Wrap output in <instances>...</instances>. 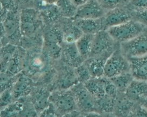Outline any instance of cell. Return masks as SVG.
Here are the masks:
<instances>
[{"instance_id": "cell-1", "label": "cell", "mask_w": 147, "mask_h": 117, "mask_svg": "<svg viewBox=\"0 0 147 117\" xmlns=\"http://www.w3.org/2000/svg\"><path fill=\"white\" fill-rule=\"evenodd\" d=\"M22 37L21 32L20 13L16 10H9L5 20L1 22V42L17 45Z\"/></svg>"}, {"instance_id": "cell-2", "label": "cell", "mask_w": 147, "mask_h": 117, "mask_svg": "<svg viewBox=\"0 0 147 117\" xmlns=\"http://www.w3.org/2000/svg\"><path fill=\"white\" fill-rule=\"evenodd\" d=\"M70 89L76 99L78 110L81 116H101L97 109L96 100L87 89L84 84L79 83Z\"/></svg>"}, {"instance_id": "cell-3", "label": "cell", "mask_w": 147, "mask_h": 117, "mask_svg": "<svg viewBox=\"0 0 147 117\" xmlns=\"http://www.w3.org/2000/svg\"><path fill=\"white\" fill-rule=\"evenodd\" d=\"M49 102L60 116H67L69 113L78 110L76 99L70 89L51 91Z\"/></svg>"}, {"instance_id": "cell-4", "label": "cell", "mask_w": 147, "mask_h": 117, "mask_svg": "<svg viewBox=\"0 0 147 117\" xmlns=\"http://www.w3.org/2000/svg\"><path fill=\"white\" fill-rule=\"evenodd\" d=\"M147 28L137 21L131 20L118 26L109 28L107 30L114 41L122 43L132 40Z\"/></svg>"}, {"instance_id": "cell-5", "label": "cell", "mask_w": 147, "mask_h": 117, "mask_svg": "<svg viewBox=\"0 0 147 117\" xmlns=\"http://www.w3.org/2000/svg\"><path fill=\"white\" fill-rule=\"evenodd\" d=\"M119 45L120 43L115 42L107 30H101L95 35L89 57H102L108 58Z\"/></svg>"}, {"instance_id": "cell-6", "label": "cell", "mask_w": 147, "mask_h": 117, "mask_svg": "<svg viewBox=\"0 0 147 117\" xmlns=\"http://www.w3.org/2000/svg\"><path fill=\"white\" fill-rule=\"evenodd\" d=\"M21 32L23 37H36L41 25V16L36 9L25 8L20 13Z\"/></svg>"}, {"instance_id": "cell-7", "label": "cell", "mask_w": 147, "mask_h": 117, "mask_svg": "<svg viewBox=\"0 0 147 117\" xmlns=\"http://www.w3.org/2000/svg\"><path fill=\"white\" fill-rule=\"evenodd\" d=\"M130 72V64L127 58L120 49V45L106 61L104 76L111 78L125 72Z\"/></svg>"}, {"instance_id": "cell-8", "label": "cell", "mask_w": 147, "mask_h": 117, "mask_svg": "<svg viewBox=\"0 0 147 117\" xmlns=\"http://www.w3.org/2000/svg\"><path fill=\"white\" fill-rule=\"evenodd\" d=\"M120 49L128 59L147 54V28L132 40L120 43Z\"/></svg>"}, {"instance_id": "cell-9", "label": "cell", "mask_w": 147, "mask_h": 117, "mask_svg": "<svg viewBox=\"0 0 147 117\" xmlns=\"http://www.w3.org/2000/svg\"><path fill=\"white\" fill-rule=\"evenodd\" d=\"M133 20L132 11L126 6L106 12L103 17L104 30L113 27Z\"/></svg>"}, {"instance_id": "cell-10", "label": "cell", "mask_w": 147, "mask_h": 117, "mask_svg": "<svg viewBox=\"0 0 147 117\" xmlns=\"http://www.w3.org/2000/svg\"><path fill=\"white\" fill-rule=\"evenodd\" d=\"M106 13L98 0H89L78 7L76 14L72 20L100 18L104 17Z\"/></svg>"}, {"instance_id": "cell-11", "label": "cell", "mask_w": 147, "mask_h": 117, "mask_svg": "<svg viewBox=\"0 0 147 117\" xmlns=\"http://www.w3.org/2000/svg\"><path fill=\"white\" fill-rule=\"evenodd\" d=\"M124 93L131 101L142 105L147 98V81L134 79Z\"/></svg>"}, {"instance_id": "cell-12", "label": "cell", "mask_w": 147, "mask_h": 117, "mask_svg": "<svg viewBox=\"0 0 147 117\" xmlns=\"http://www.w3.org/2000/svg\"><path fill=\"white\" fill-rule=\"evenodd\" d=\"M15 99H20L30 95L33 86L32 79L27 74L20 72L11 87Z\"/></svg>"}, {"instance_id": "cell-13", "label": "cell", "mask_w": 147, "mask_h": 117, "mask_svg": "<svg viewBox=\"0 0 147 117\" xmlns=\"http://www.w3.org/2000/svg\"><path fill=\"white\" fill-rule=\"evenodd\" d=\"M51 94V91L45 87L33 88L30 94V101L38 116L49 106Z\"/></svg>"}, {"instance_id": "cell-14", "label": "cell", "mask_w": 147, "mask_h": 117, "mask_svg": "<svg viewBox=\"0 0 147 117\" xmlns=\"http://www.w3.org/2000/svg\"><path fill=\"white\" fill-rule=\"evenodd\" d=\"M61 57L63 59L64 64L73 68H77L86 60L80 54L75 43H63Z\"/></svg>"}, {"instance_id": "cell-15", "label": "cell", "mask_w": 147, "mask_h": 117, "mask_svg": "<svg viewBox=\"0 0 147 117\" xmlns=\"http://www.w3.org/2000/svg\"><path fill=\"white\" fill-rule=\"evenodd\" d=\"M79 83L75 68L65 65V68L56 78L55 84L57 87L55 90L69 89Z\"/></svg>"}, {"instance_id": "cell-16", "label": "cell", "mask_w": 147, "mask_h": 117, "mask_svg": "<svg viewBox=\"0 0 147 117\" xmlns=\"http://www.w3.org/2000/svg\"><path fill=\"white\" fill-rule=\"evenodd\" d=\"M138 105V104L127 98L124 93L119 92L116 98L114 115L119 117H132Z\"/></svg>"}, {"instance_id": "cell-17", "label": "cell", "mask_w": 147, "mask_h": 117, "mask_svg": "<svg viewBox=\"0 0 147 117\" xmlns=\"http://www.w3.org/2000/svg\"><path fill=\"white\" fill-rule=\"evenodd\" d=\"M128 60L130 72L134 79L147 81V54Z\"/></svg>"}, {"instance_id": "cell-18", "label": "cell", "mask_w": 147, "mask_h": 117, "mask_svg": "<svg viewBox=\"0 0 147 117\" xmlns=\"http://www.w3.org/2000/svg\"><path fill=\"white\" fill-rule=\"evenodd\" d=\"M22 48L17 47L15 52L7 64L5 71L9 76L13 77L22 72L26 61L27 54Z\"/></svg>"}, {"instance_id": "cell-19", "label": "cell", "mask_w": 147, "mask_h": 117, "mask_svg": "<svg viewBox=\"0 0 147 117\" xmlns=\"http://www.w3.org/2000/svg\"><path fill=\"white\" fill-rule=\"evenodd\" d=\"M73 21L84 34L95 35L101 30H105L103 17L96 19H75Z\"/></svg>"}, {"instance_id": "cell-20", "label": "cell", "mask_w": 147, "mask_h": 117, "mask_svg": "<svg viewBox=\"0 0 147 117\" xmlns=\"http://www.w3.org/2000/svg\"><path fill=\"white\" fill-rule=\"evenodd\" d=\"M109 78L105 76L92 78L84 85L89 92L96 99H100L106 95V86Z\"/></svg>"}, {"instance_id": "cell-21", "label": "cell", "mask_w": 147, "mask_h": 117, "mask_svg": "<svg viewBox=\"0 0 147 117\" xmlns=\"http://www.w3.org/2000/svg\"><path fill=\"white\" fill-rule=\"evenodd\" d=\"M105 57H89L83 62L87 67L92 78H99L104 76V69L106 61Z\"/></svg>"}, {"instance_id": "cell-22", "label": "cell", "mask_w": 147, "mask_h": 117, "mask_svg": "<svg viewBox=\"0 0 147 117\" xmlns=\"http://www.w3.org/2000/svg\"><path fill=\"white\" fill-rule=\"evenodd\" d=\"M29 57L26 58L25 65L28 68V72L29 75H35L37 72H40L45 67V59L46 56L41 55L37 53H35L29 55Z\"/></svg>"}, {"instance_id": "cell-23", "label": "cell", "mask_w": 147, "mask_h": 117, "mask_svg": "<svg viewBox=\"0 0 147 117\" xmlns=\"http://www.w3.org/2000/svg\"><path fill=\"white\" fill-rule=\"evenodd\" d=\"M95 35L83 34L75 42L80 54L85 59L89 57L91 53Z\"/></svg>"}, {"instance_id": "cell-24", "label": "cell", "mask_w": 147, "mask_h": 117, "mask_svg": "<svg viewBox=\"0 0 147 117\" xmlns=\"http://www.w3.org/2000/svg\"><path fill=\"white\" fill-rule=\"evenodd\" d=\"M64 43H74L82 35L83 32L73 21L63 24L62 29Z\"/></svg>"}, {"instance_id": "cell-25", "label": "cell", "mask_w": 147, "mask_h": 117, "mask_svg": "<svg viewBox=\"0 0 147 117\" xmlns=\"http://www.w3.org/2000/svg\"><path fill=\"white\" fill-rule=\"evenodd\" d=\"M116 98L106 95L96 100L97 111L101 115L114 114Z\"/></svg>"}, {"instance_id": "cell-26", "label": "cell", "mask_w": 147, "mask_h": 117, "mask_svg": "<svg viewBox=\"0 0 147 117\" xmlns=\"http://www.w3.org/2000/svg\"><path fill=\"white\" fill-rule=\"evenodd\" d=\"M46 8L43 9L41 12V16L43 21L48 24L54 25L55 22H57L60 17L62 16L60 13L57 5H46Z\"/></svg>"}, {"instance_id": "cell-27", "label": "cell", "mask_w": 147, "mask_h": 117, "mask_svg": "<svg viewBox=\"0 0 147 117\" xmlns=\"http://www.w3.org/2000/svg\"><path fill=\"white\" fill-rule=\"evenodd\" d=\"M110 79L119 92L124 93L129 85L133 81L134 78L130 72H128L111 78Z\"/></svg>"}, {"instance_id": "cell-28", "label": "cell", "mask_w": 147, "mask_h": 117, "mask_svg": "<svg viewBox=\"0 0 147 117\" xmlns=\"http://www.w3.org/2000/svg\"><path fill=\"white\" fill-rule=\"evenodd\" d=\"M56 5L61 15L64 18L70 19L74 18L78 8L70 0H60Z\"/></svg>"}, {"instance_id": "cell-29", "label": "cell", "mask_w": 147, "mask_h": 117, "mask_svg": "<svg viewBox=\"0 0 147 117\" xmlns=\"http://www.w3.org/2000/svg\"><path fill=\"white\" fill-rule=\"evenodd\" d=\"M17 49L16 45L9 43L1 46V72L5 71L7 64Z\"/></svg>"}, {"instance_id": "cell-30", "label": "cell", "mask_w": 147, "mask_h": 117, "mask_svg": "<svg viewBox=\"0 0 147 117\" xmlns=\"http://www.w3.org/2000/svg\"><path fill=\"white\" fill-rule=\"evenodd\" d=\"M22 102L17 100L10 104L1 110V116L3 117L21 116L24 106V104Z\"/></svg>"}, {"instance_id": "cell-31", "label": "cell", "mask_w": 147, "mask_h": 117, "mask_svg": "<svg viewBox=\"0 0 147 117\" xmlns=\"http://www.w3.org/2000/svg\"><path fill=\"white\" fill-rule=\"evenodd\" d=\"M99 3L106 12L113 9L125 7L129 0H98Z\"/></svg>"}, {"instance_id": "cell-32", "label": "cell", "mask_w": 147, "mask_h": 117, "mask_svg": "<svg viewBox=\"0 0 147 117\" xmlns=\"http://www.w3.org/2000/svg\"><path fill=\"white\" fill-rule=\"evenodd\" d=\"M75 70L78 78V81L81 83L84 84L92 78L87 67L84 63L77 68H75Z\"/></svg>"}, {"instance_id": "cell-33", "label": "cell", "mask_w": 147, "mask_h": 117, "mask_svg": "<svg viewBox=\"0 0 147 117\" xmlns=\"http://www.w3.org/2000/svg\"><path fill=\"white\" fill-rule=\"evenodd\" d=\"M126 7L131 11H143L147 10V0H129Z\"/></svg>"}, {"instance_id": "cell-34", "label": "cell", "mask_w": 147, "mask_h": 117, "mask_svg": "<svg viewBox=\"0 0 147 117\" xmlns=\"http://www.w3.org/2000/svg\"><path fill=\"white\" fill-rule=\"evenodd\" d=\"M14 99L15 98L11 87L1 92L0 99L1 110L14 102Z\"/></svg>"}, {"instance_id": "cell-35", "label": "cell", "mask_w": 147, "mask_h": 117, "mask_svg": "<svg viewBox=\"0 0 147 117\" xmlns=\"http://www.w3.org/2000/svg\"><path fill=\"white\" fill-rule=\"evenodd\" d=\"M133 20L143 25L147 28V10L143 11H132Z\"/></svg>"}, {"instance_id": "cell-36", "label": "cell", "mask_w": 147, "mask_h": 117, "mask_svg": "<svg viewBox=\"0 0 147 117\" xmlns=\"http://www.w3.org/2000/svg\"><path fill=\"white\" fill-rule=\"evenodd\" d=\"M39 116H45V117H47V116H60V114L57 111H56L55 107L52 104L50 103L49 106L47 108L44 110L42 112Z\"/></svg>"}, {"instance_id": "cell-37", "label": "cell", "mask_w": 147, "mask_h": 117, "mask_svg": "<svg viewBox=\"0 0 147 117\" xmlns=\"http://www.w3.org/2000/svg\"><path fill=\"white\" fill-rule=\"evenodd\" d=\"M132 117H147V109L141 104H138Z\"/></svg>"}, {"instance_id": "cell-38", "label": "cell", "mask_w": 147, "mask_h": 117, "mask_svg": "<svg viewBox=\"0 0 147 117\" xmlns=\"http://www.w3.org/2000/svg\"><path fill=\"white\" fill-rule=\"evenodd\" d=\"M1 7L5 8L8 11L15 9L16 5L14 0H1Z\"/></svg>"}, {"instance_id": "cell-39", "label": "cell", "mask_w": 147, "mask_h": 117, "mask_svg": "<svg viewBox=\"0 0 147 117\" xmlns=\"http://www.w3.org/2000/svg\"><path fill=\"white\" fill-rule=\"evenodd\" d=\"M72 3H73L74 5L76 7H80L82 5H84L86 2H87L89 0H70Z\"/></svg>"}, {"instance_id": "cell-40", "label": "cell", "mask_w": 147, "mask_h": 117, "mask_svg": "<svg viewBox=\"0 0 147 117\" xmlns=\"http://www.w3.org/2000/svg\"><path fill=\"white\" fill-rule=\"evenodd\" d=\"M60 0H42V2L45 5H56Z\"/></svg>"}, {"instance_id": "cell-41", "label": "cell", "mask_w": 147, "mask_h": 117, "mask_svg": "<svg viewBox=\"0 0 147 117\" xmlns=\"http://www.w3.org/2000/svg\"><path fill=\"white\" fill-rule=\"evenodd\" d=\"M15 5H26L29 3L32 0H14Z\"/></svg>"}, {"instance_id": "cell-42", "label": "cell", "mask_w": 147, "mask_h": 117, "mask_svg": "<svg viewBox=\"0 0 147 117\" xmlns=\"http://www.w3.org/2000/svg\"><path fill=\"white\" fill-rule=\"evenodd\" d=\"M142 105L143 106H144L147 109V98L145 100V101L143 103Z\"/></svg>"}]
</instances>
